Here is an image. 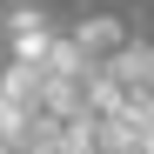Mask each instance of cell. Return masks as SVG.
<instances>
[{
	"instance_id": "obj_1",
	"label": "cell",
	"mask_w": 154,
	"mask_h": 154,
	"mask_svg": "<svg viewBox=\"0 0 154 154\" xmlns=\"http://www.w3.org/2000/svg\"><path fill=\"white\" fill-rule=\"evenodd\" d=\"M100 107L154 121V47L147 40H127L114 60H100Z\"/></svg>"
},
{
	"instance_id": "obj_2",
	"label": "cell",
	"mask_w": 154,
	"mask_h": 154,
	"mask_svg": "<svg viewBox=\"0 0 154 154\" xmlns=\"http://www.w3.org/2000/svg\"><path fill=\"white\" fill-rule=\"evenodd\" d=\"M0 27H7V60H40L47 47H54V27H47V14H40V7H27V0H20V7L0 20Z\"/></svg>"
},
{
	"instance_id": "obj_3",
	"label": "cell",
	"mask_w": 154,
	"mask_h": 154,
	"mask_svg": "<svg viewBox=\"0 0 154 154\" xmlns=\"http://www.w3.org/2000/svg\"><path fill=\"white\" fill-rule=\"evenodd\" d=\"M67 40H74V47H81V54H87V60H114V54H121V47H127V27H121V20H114V14H94V20H81V27H74Z\"/></svg>"
}]
</instances>
